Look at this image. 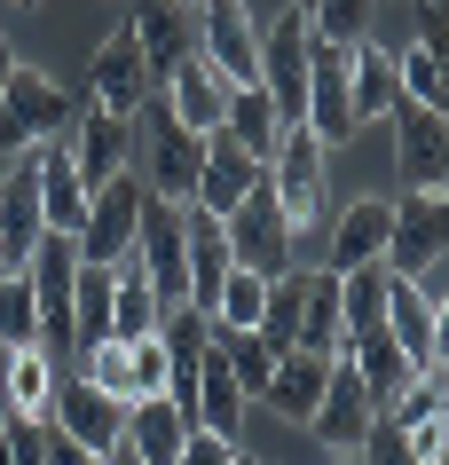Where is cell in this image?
<instances>
[{
	"label": "cell",
	"mask_w": 449,
	"mask_h": 465,
	"mask_svg": "<svg viewBox=\"0 0 449 465\" xmlns=\"http://www.w3.org/2000/svg\"><path fill=\"white\" fill-rule=\"evenodd\" d=\"M142 197H150V182H142L134 166H119L111 182H95V190H87V221L72 229V237H79V261L111 269L119 252H134V221H142Z\"/></svg>",
	"instance_id": "cell-4"
},
{
	"label": "cell",
	"mask_w": 449,
	"mask_h": 465,
	"mask_svg": "<svg viewBox=\"0 0 449 465\" xmlns=\"http://www.w3.org/2000/svg\"><path fill=\"white\" fill-rule=\"evenodd\" d=\"M150 64H142V48H134V32H111L95 48V64H87V103H102V111H119V119H134L150 103Z\"/></svg>",
	"instance_id": "cell-13"
},
{
	"label": "cell",
	"mask_w": 449,
	"mask_h": 465,
	"mask_svg": "<svg viewBox=\"0 0 449 465\" xmlns=\"http://www.w3.org/2000/svg\"><path fill=\"white\" fill-rule=\"evenodd\" d=\"M386 331H395V347L410 355V371H442V316L418 300V284L410 276L386 269Z\"/></svg>",
	"instance_id": "cell-20"
},
{
	"label": "cell",
	"mask_w": 449,
	"mask_h": 465,
	"mask_svg": "<svg viewBox=\"0 0 449 465\" xmlns=\"http://www.w3.org/2000/svg\"><path fill=\"white\" fill-rule=\"evenodd\" d=\"M63 143H72V166L79 182L95 190V182H111V173L126 166V150H134V119H119V111H102V103H87L72 126H63Z\"/></svg>",
	"instance_id": "cell-15"
},
{
	"label": "cell",
	"mask_w": 449,
	"mask_h": 465,
	"mask_svg": "<svg viewBox=\"0 0 449 465\" xmlns=\"http://www.w3.org/2000/svg\"><path fill=\"white\" fill-rule=\"evenodd\" d=\"M449 166V119L425 103H395V173L402 190H442Z\"/></svg>",
	"instance_id": "cell-12"
},
{
	"label": "cell",
	"mask_w": 449,
	"mask_h": 465,
	"mask_svg": "<svg viewBox=\"0 0 449 465\" xmlns=\"http://www.w3.org/2000/svg\"><path fill=\"white\" fill-rule=\"evenodd\" d=\"M307 55H316V25H307V8L284 0V16H268L260 32V87L284 119H299V95H307Z\"/></svg>",
	"instance_id": "cell-10"
},
{
	"label": "cell",
	"mask_w": 449,
	"mask_h": 465,
	"mask_svg": "<svg viewBox=\"0 0 449 465\" xmlns=\"http://www.w3.org/2000/svg\"><path fill=\"white\" fill-rule=\"evenodd\" d=\"M410 16H418V48L442 55L449 48V0H410Z\"/></svg>",
	"instance_id": "cell-36"
},
{
	"label": "cell",
	"mask_w": 449,
	"mask_h": 465,
	"mask_svg": "<svg viewBox=\"0 0 449 465\" xmlns=\"http://www.w3.org/2000/svg\"><path fill=\"white\" fill-rule=\"evenodd\" d=\"M24 276H32V308H40V347H48V355L79 347V323H72L79 237H72V229H40V245L24 252Z\"/></svg>",
	"instance_id": "cell-3"
},
{
	"label": "cell",
	"mask_w": 449,
	"mask_h": 465,
	"mask_svg": "<svg viewBox=\"0 0 449 465\" xmlns=\"http://www.w3.org/2000/svg\"><path fill=\"white\" fill-rule=\"evenodd\" d=\"M371 426H378V394L363 387V371L347 355H331V379L316 394V411H307V434L324 441L331 458H355V450H371Z\"/></svg>",
	"instance_id": "cell-5"
},
{
	"label": "cell",
	"mask_w": 449,
	"mask_h": 465,
	"mask_svg": "<svg viewBox=\"0 0 449 465\" xmlns=\"http://www.w3.org/2000/svg\"><path fill=\"white\" fill-rule=\"evenodd\" d=\"M134 48H142L150 79H174L181 72V55L198 48V32H190V8L181 0H134Z\"/></svg>",
	"instance_id": "cell-19"
},
{
	"label": "cell",
	"mask_w": 449,
	"mask_h": 465,
	"mask_svg": "<svg viewBox=\"0 0 449 465\" xmlns=\"http://www.w3.org/2000/svg\"><path fill=\"white\" fill-rule=\"evenodd\" d=\"M402 103V79H395V48H378L371 32L347 48V111H355V134L371 119H395Z\"/></svg>",
	"instance_id": "cell-18"
},
{
	"label": "cell",
	"mask_w": 449,
	"mask_h": 465,
	"mask_svg": "<svg viewBox=\"0 0 449 465\" xmlns=\"http://www.w3.org/2000/svg\"><path fill=\"white\" fill-rule=\"evenodd\" d=\"M347 323H339V269H307L299 284V340L292 347H316V355H339Z\"/></svg>",
	"instance_id": "cell-27"
},
{
	"label": "cell",
	"mask_w": 449,
	"mask_h": 465,
	"mask_svg": "<svg viewBox=\"0 0 449 465\" xmlns=\"http://www.w3.org/2000/svg\"><path fill=\"white\" fill-rule=\"evenodd\" d=\"M40 213H48V229H79V221H87V182H79L63 134L40 143Z\"/></svg>",
	"instance_id": "cell-24"
},
{
	"label": "cell",
	"mask_w": 449,
	"mask_h": 465,
	"mask_svg": "<svg viewBox=\"0 0 449 465\" xmlns=\"http://www.w3.org/2000/svg\"><path fill=\"white\" fill-rule=\"evenodd\" d=\"M134 119H142V182H150V197H190L198 190V158H205V134H190V126L174 119V111H166V103H142V111H134Z\"/></svg>",
	"instance_id": "cell-9"
},
{
	"label": "cell",
	"mask_w": 449,
	"mask_h": 465,
	"mask_svg": "<svg viewBox=\"0 0 449 465\" xmlns=\"http://www.w3.org/2000/svg\"><path fill=\"white\" fill-rule=\"evenodd\" d=\"M307 25H316V40H331V48H355V40L371 32V0H307Z\"/></svg>",
	"instance_id": "cell-33"
},
{
	"label": "cell",
	"mask_w": 449,
	"mask_h": 465,
	"mask_svg": "<svg viewBox=\"0 0 449 465\" xmlns=\"http://www.w3.org/2000/svg\"><path fill=\"white\" fill-rule=\"evenodd\" d=\"M0 340L8 347L40 340V308H32V276L24 269H0Z\"/></svg>",
	"instance_id": "cell-32"
},
{
	"label": "cell",
	"mask_w": 449,
	"mask_h": 465,
	"mask_svg": "<svg viewBox=\"0 0 449 465\" xmlns=\"http://www.w3.org/2000/svg\"><path fill=\"white\" fill-rule=\"evenodd\" d=\"M221 126L252 150V158H260V166H268L276 134H284V111L268 103V87H260V79H237V87H229V103H221Z\"/></svg>",
	"instance_id": "cell-25"
},
{
	"label": "cell",
	"mask_w": 449,
	"mask_h": 465,
	"mask_svg": "<svg viewBox=\"0 0 449 465\" xmlns=\"http://www.w3.org/2000/svg\"><path fill=\"white\" fill-rule=\"evenodd\" d=\"M181 434H190V411H181L174 394H134V402H126L119 450H126V458H142V465H174L181 458Z\"/></svg>",
	"instance_id": "cell-17"
},
{
	"label": "cell",
	"mask_w": 449,
	"mask_h": 465,
	"mask_svg": "<svg viewBox=\"0 0 449 465\" xmlns=\"http://www.w3.org/2000/svg\"><path fill=\"white\" fill-rule=\"evenodd\" d=\"M16 72V48H8V32H0V79Z\"/></svg>",
	"instance_id": "cell-37"
},
{
	"label": "cell",
	"mask_w": 449,
	"mask_h": 465,
	"mask_svg": "<svg viewBox=\"0 0 449 465\" xmlns=\"http://www.w3.org/2000/svg\"><path fill=\"white\" fill-rule=\"evenodd\" d=\"M48 394H55V355L40 340L0 355V402H8V411H48Z\"/></svg>",
	"instance_id": "cell-28"
},
{
	"label": "cell",
	"mask_w": 449,
	"mask_h": 465,
	"mask_svg": "<svg viewBox=\"0 0 449 465\" xmlns=\"http://www.w3.org/2000/svg\"><path fill=\"white\" fill-rule=\"evenodd\" d=\"M324 134L307 119H284V134H276V150H268V190H276V205H284V221H292V252L307 261V245H316V221H324Z\"/></svg>",
	"instance_id": "cell-1"
},
{
	"label": "cell",
	"mask_w": 449,
	"mask_h": 465,
	"mask_svg": "<svg viewBox=\"0 0 449 465\" xmlns=\"http://www.w3.org/2000/svg\"><path fill=\"white\" fill-rule=\"evenodd\" d=\"M331 379V355H316V347H284L268 371V387H260V402H268L284 426H307V411H316V394H324Z\"/></svg>",
	"instance_id": "cell-21"
},
{
	"label": "cell",
	"mask_w": 449,
	"mask_h": 465,
	"mask_svg": "<svg viewBox=\"0 0 449 465\" xmlns=\"http://www.w3.org/2000/svg\"><path fill=\"white\" fill-rule=\"evenodd\" d=\"M72 119H79V95H72L55 72L16 64V72L0 79V150H8V158L32 150V143H55Z\"/></svg>",
	"instance_id": "cell-2"
},
{
	"label": "cell",
	"mask_w": 449,
	"mask_h": 465,
	"mask_svg": "<svg viewBox=\"0 0 449 465\" xmlns=\"http://www.w3.org/2000/svg\"><path fill=\"white\" fill-rule=\"evenodd\" d=\"M229 252L245 261V269H260V276H284V269H299V252H292V221H284V205H276V190H268V173L252 182L237 205H229Z\"/></svg>",
	"instance_id": "cell-6"
},
{
	"label": "cell",
	"mask_w": 449,
	"mask_h": 465,
	"mask_svg": "<svg viewBox=\"0 0 449 465\" xmlns=\"http://www.w3.org/2000/svg\"><path fill=\"white\" fill-rule=\"evenodd\" d=\"M0 411H8V402H0Z\"/></svg>",
	"instance_id": "cell-42"
},
{
	"label": "cell",
	"mask_w": 449,
	"mask_h": 465,
	"mask_svg": "<svg viewBox=\"0 0 449 465\" xmlns=\"http://www.w3.org/2000/svg\"><path fill=\"white\" fill-rule=\"evenodd\" d=\"M8 8H40V0H8Z\"/></svg>",
	"instance_id": "cell-38"
},
{
	"label": "cell",
	"mask_w": 449,
	"mask_h": 465,
	"mask_svg": "<svg viewBox=\"0 0 449 465\" xmlns=\"http://www.w3.org/2000/svg\"><path fill=\"white\" fill-rule=\"evenodd\" d=\"M158 316H166L158 284L142 276L134 252H119V261H111V340H142V331H158Z\"/></svg>",
	"instance_id": "cell-23"
},
{
	"label": "cell",
	"mask_w": 449,
	"mask_h": 465,
	"mask_svg": "<svg viewBox=\"0 0 449 465\" xmlns=\"http://www.w3.org/2000/svg\"><path fill=\"white\" fill-rule=\"evenodd\" d=\"M158 87H166V111H174V119L190 126V134H213V126H221V103H229V79L213 72V64H205L198 48L181 55V72H174V79H158Z\"/></svg>",
	"instance_id": "cell-22"
},
{
	"label": "cell",
	"mask_w": 449,
	"mask_h": 465,
	"mask_svg": "<svg viewBox=\"0 0 449 465\" xmlns=\"http://www.w3.org/2000/svg\"><path fill=\"white\" fill-rule=\"evenodd\" d=\"M126 371H134V394H166L174 355H166V340H158V331H142V340H126Z\"/></svg>",
	"instance_id": "cell-34"
},
{
	"label": "cell",
	"mask_w": 449,
	"mask_h": 465,
	"mask_svg": "<svg viewBox=\"0 0 449 465\" xmlns=\"http://www.w3.org/2000/svg\"><path fill=\"white\" fill-rule=\"evenodd\" d=\"M260 182V158H252L229 126H213L205 134V158H198V190H190V205H205V213H229L237 197Z\"/></svg>",
	"instance_id": "cell-16"
},
{
	"label": "cell",
	"mask_w": 449,
	"mask_h": 465,
	"mask_svg": "<svg viewBox=\"0 0 449 465\" xmlns=\"http://www.w3.org/2000/svg\"><path fill=\"white\" fill-rule=\"evenodd\" d=\"M395 79H402V103H425V111H442V103H449V87H442V55L418 48V40L395 55Z\"/></svg>",
	"instance_id": "cell-29"
},
{
	"label": "cell",
	"mask_w": 449,
	"mask_h": 465,
	"mask_svg": "<svg viewBox=\"0 0 449 465\" xmlns=\"http://www.w3.org/2000/svg\"><path fill=\"white\" fill-rule=\"evenodd\" d=\"M386 213H395V205H386V197H355L347 213H339V229H331V269H363V261H378V252H386Z\"/></svg>",
	"instance_id": "cell-26"
},
{
	"label": "cell",
	"mask_w": 449,
	"mask_h": 465,
	"mask_svg": "<svg viewBox=\"0 0 449 465\" xmlns=\"http://www.w3.org/2000/svg\"><path fill=\"white\" fill-rule=\"evenodd\" d=\"M79 379H95L102 394H119V402H134V371H126V340H87L79 347Z\"/></svg>",
	"instance_id": "cell-31"
},
{
	"label": "cell",
	"mask_w": 449,
	"mask_h": 465,
	"mask_svg": "<svg viewBox=\"0 0 449 465\" xmlns=\"http://www.w3.org/2000/svg\"><path fill=\"white\" fill-rule=\"evenodd\" d=\"M134 261H142V276L158 284V300L174 308V300H181V205H174V197H142Z\"/></svg>",
	"instance_id": "cell-14"
},
{
	"label": "cell",
	"mask_w": 449,
	"mask_h": 465,
	"mask_svg": "<svg viewBox=\"0 0 449 465\" xmlns=\"http://www.w3.org/2000/svg\"><path fill=\"white\" fill-rule=\"evenodd\" d=\"M395 213H386V269L395 276H418V269H434L449 252V205H442V190H402V197H386Z\"/></svg>",
	"instance_id": "cell-8"
},
{
	"label": "cell",
	"mask_w": 449,
	"mask_h": 465,
	"mask_svg": "<svg viewBox=\"0 0 449 465\" xmlns=\"http://www.w3.org/2000/svg\"><path fill=\"white\" fill-rule=\"evenodd\" d=\"M181 8H198V0H181Z\"/></svg>",
	"instance_id": "cell-39"
},
{
	"label": "cell",
	"mask_w": 449,
	"mask_h": 465,
	"mask_svg": "<svg viewBox=\"0 0 449 465\" xmlns=\"http://www.w3.org/2000/svg\"><path fill=\"white\" fill-rule=\"evenodd\" d=\"M48 418H55V434L72 441L79 458H119L126 402H119V394H102L95 379H55V394H48Z\"/></svg>",
	"instance_id": "cell-7"
},
{
	"label": "cell",
	"mask_w": 449,
	"mask_h": 465,
	"mask_svg": "<svg viewBox=\"0 0 449 465\" xmlns=\"http://www.w3.org/2000/svg\"><path fill=\"white\" fill-rule=\"evenodd\" d=\"M0 355H8V340H0Z\"/></svg>",
	"instance_id": "cell-40"
},
{
	"label": "cell",
	"mask_w": 449,
	"mask_h": 465,
	"mask_svg": "<svg viewBox=\"0 0 449 465\" xmlns=\"http://www.w3.org/2000/svg\"><path fill=\"white\" fill-rule=\"evenodd\" d=\"M221 355H229V371H237V387H245V394H260L284 347H276L268 331H229V340H221Z\"/></svg>",
	"instance_id": "cell-30"
},
{
	"label": "cell",
	"mask_w": 449,
	"mask_h": 465,
	"mask_svg": "<svg viewBox=\"0 0 449 465\" xmlns=\"http://www.w3.org/2000/svg\"><path fill=\"white\" fill-rule=\"evenodd\" d=\"M402 458H418V465H442V458H449V418H442V411L410 418V426H402Z\"/></svg>",
	"instance_id": "cell-35"
},
{
	"label": "cell",
	"mask_w": 449,
	"mask_h": 465,
	"mask_svg": "<svg viewBox=\"0 0 449 465\" xmlns=\"http://www.w3.org/2000/svg\"><path fill=\"white\" fill-rule=\"evenodd\" d=\"M292 8H307V0H292Z\"/></svg>",
	"instance_id": "cell-41"
},
{
	"label": "cell",
	"mask_w": 449,
	"mask_h": 465,
	"mask_svg": "<svg viewBox=\"0 0 449 465\" xmlns=\"http://www.w3.org/2000/svg\"><path fill=\"white\" fill-rule=\"evenodd\" d=\"M198 55L237 87V79H260V25L245 16V0H198Z\"/></svg>",
	"instance_id": "cell-11"
}]
</instances>
